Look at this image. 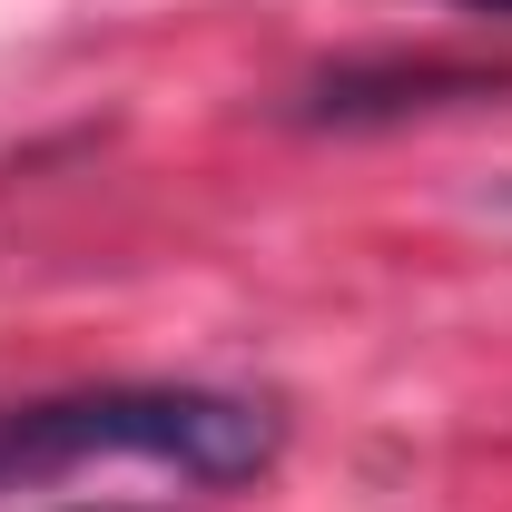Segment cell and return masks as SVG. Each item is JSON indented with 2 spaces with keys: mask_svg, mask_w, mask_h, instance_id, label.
Returning <instances> with one entry per match:
<instances>
[{
  "mask_svg": "<svg viewBox=\"0 0 512 512\" xmlns=\"http://www.w3.org/2000/svg\"><path fill=\"white\" fill-rule=\"evenodd\" d=\"M276 414L247 394H207V384H79V394H30L0 404V493L60 483L99 453L168 463L188 483H256L276 463Z\"/></svg>",
  "mask_w": 512,
  "mask_h": 512,
  "instance_id": "6da1fadb",
  "label": "cell"
},
{
  "mask_svg": "<svg viewBox=\"0 0 512 512\" xmlns=\"http://www.w3.org/2000/svg\"><path fill=\"white\" fill-rule=\"evenodd\" d=\"M453 10H483V20H512V0H453Z\"/></svg>",
  "mask_w": 512,
  "mask_h": 512,
  "instance_id": "7a4b0ae2",
  "label": "cell"
},
{
  "mask_svg": "<svg viewBox=\"0 0 512 512\" xmlns=\"http://www.w3.org/2000/svg\"><path fill=\"white\" fill-rule=\"evenodd\" d=\"M99 512H128V503H99Z\"/></svg>",
  "mask_w": 512,
  "mask_h": 512,
  "instance_id": "3957f363",
  "label": "cell"
}]
</instances>
